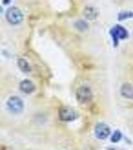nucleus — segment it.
Masks as SVG:
<instances>
[{"label":"nucleus","mask_w":133,"mask_h":150,"mask_svg":"<svg viewBox=\"0 0 133 150\" xmlns=\"http://www.w3.org/2000/svg\"><path fill=\"white\" fill-rule=\"evenodd\" d=\"M24 108H26V103L17 93H13V95H9L6 99V110L9 112L11 115H20L22 112H24Z\"/></svg>","instance_id":"f257e3e1"},{"label":"nucleus","mask_w":133,"mask_h":150,"mask_svg":"<svg viewBox=\"0 0 133 150\" xmlns=\"http://www.w3.org/2000/svg\"><path fill=\"white\" fill-rule=\"evenodd\" d=\"M75 99H77L78 104H82V106L90 104L93 101V88L90 84H80V86H77V90H75Z\"/></svg>","instance_id":"f03ea898"},{"label":"nucleus","mask_w":133,"mask_h":150,"mask_svg":"<svg viewBox=\"0 0 133 150\" xmlns=\"http://www.w3.org/2000/svg\"><path fill=\"white\" fill-rule=\"evenodd\" d=\"M4 17H6V22L9 26H20L22 22H24V13H22V9L17 7V6L7 7L6 13H4Z\"/></svg>","instance_id":"7ed1b4c3"},{"label":"nucleus","mask_w":133,"mask_h":150,"mask_svg":"<svg viewBox=\"0 0 133 150\" xmlns=\"http://www.w3.org/2000/svg\"><path fill=\"white\" fill-rule=\"evenodd\" d=\"M57 115H58V121H60V123H73V121L78 119V112L75 108H71V106L62 104V106H58Z\"/></svg>","instance_id":"20e7f679"},{"label":"nucleus","mask_w":133,"mask_h":150,"mask_svg":"<svg viewBox=\"0 0 133 150\" xmlns=\"http://www.w3.org/2000/svg\"><path fill=\"white\" fill-rule=\"evenodd\" d=\"M109 35H111V40H113V46H119L120 40H126L130 33H128V28H124L120 24H115L111 29H109Z\"/></svg>","instance_id":"39448f33"},{"label":"nucleus","mask_w":133,"mask_h":150,"mask_svg":"<svg viewBox=\"0 0 133 150\" xmlns=\"http://www.w3.org/2000/svg\"><path fill=\"white\" fill-rule=\"evenodd\" d=\"M109 134H111V128H109V125L104 123V121H99L97 125L93 126V136H95V139H99V141L109 139Z\"/></svg>","instance_id":"423d86ee"},{"label":"nucleus","mask_w":133,"mask_h":150,"mask_svg":"<svg viewBox=\"0 0 133 150\" xmlns=\"http://www.w3.org/2000/svg\"><path fill=\"white\" fill-rule=\"evenodd\" d=\"M18 92L24 95H33V93H36V84L31 79H22L18 82Z\"/></svg>","instance_id":"0eeeda50"},{"label":"nucleus","mask_w":133,"mask_h":150,"mask_svg":"<svg viewBox=\"0 0 133 150\" xmlns=\"http://www.w3.org/2000/svg\"><path fill=\"white\" fill-rule=\"evenodd\" d=\"M17 66H18V70L22 73H26V75L33 73V66H31V62H29L26 57H17Z\"/></svg>","instance_id":"6e6552de"},{"label":"nucleus","mask_w":133,"mask_h":150,"mask_svg":"<svg viewBox=\"0 0 133 150\" xmlns=\"http://www.w3.org/2000/svg\"><path fill=\"white\" fill-rule=\"evenodd\" d=\"M99 17V9L95 6H86L84 7V11H82V18L88 20V22H93V20H97Z\"/></svg>","instance_id":"1a4fd4ad"},{"label":"nucleus","mask_w":133,"mask_h":150,"mask_svg":"<svg viewBox=\"0 0 133 150\" xmlns=\"http://www.w3.org/2000/svg\"><path fill=\"white\" fill-rule=\"evenodd\" d=\"M120 97L126 101H133V82H124L120 84Z\"/></svg>","instance_id":"9d476101"},{"label":"nucleus","mask_w":133,"mask_h":150,"mask_svg":"<svg viewBox=\"0 0 133 150\" xmlns=\"http://www.w3.org/2000/svg\"><path fill=\"white\" fill-rule=\"evenodd\" d=\"M49 112H40V114H36L35 117H33V123L35 125H38L40 128H44L46 125H49Z\"/></svg>","instance_id":"9b49d317"},{"label":"nucleus","mask_w":133,"mask_h":150,"mask_svg":"<svg viewBox=\"0 0 133 150\" xmlns=\"http://www.w3.org/2000/svg\"><path fill=\"white\" fill-rule=\"evenodd\" d=\"M73 28H75L77 31L84 33V31H88V29H90V22L84 20V18H77L75 22H73Z\"/></svg>","instance_id":"f8f14e48"},{"label":"nucleus","mask_w":133,"mask_h":150,"mask_svg":"<svg viewBox=\"0 0 133 150\" xmlns=\"http://www.w3.org/2000/svg\"><path fill=\"white\" fill-rule=\"evenodd\" d=\"M122 139H124V134H122L120 130H111V134H109V141H111L113 145H117V143H120Z\"/></svg>","instance_id":"ddd939ff"},{"label":"nucleus","mask_w":133,"mask_h":150,"mask_svg":"<svg viewBox=\"0 0 133 150\" xmlns=\"http://www.w3.org/2000/svg\"><path fill=\"white\" fill-rule=\"evenodd\" d=\"M128 18H133V11H119V15H117V20L119 22L128 20Z\"/></svg>","instance_id":"4468645a"},{"label":"nucleus","mask_w":133,"mask_h":150,"mask_svg":"<svg viewBox=\"0 0 133 150\" xmlns=\"http://www.w3.org/2000/svg\"><path fill=\"white\" fill-rule=\"evenodd\" d=\"M11 2H13V0H2V4H4V6H7V4H11Z\"/></svg>","instance_id":"2eb2a0df"},{"label":"nucleus","mask_w":133,"mask_h":150,"mask_svg":"<svg viewBox=\"0 0 133 150\" xmlns=\"http://www.w3.org/2000/svg\"><path fill=\"white\" fill-rule=\"evenodd\" d=\"M106 150H119V148H115V146H106Z\"/></svg>","instance_id":"dca6fc26"},{"label":"nucleus","mask_w":133,"mask_h":150,"mask_svg":"<svg viewBox=\"0 0 133 150\" xmlns=\"http://www.w3.org/2000/svg\"><path fill=\"white\" fill-rule=\"evenodd\" d=\"M0 13H2V7H0Z\"/></svg>","instance_id":"f3484780"}]
</instances>
